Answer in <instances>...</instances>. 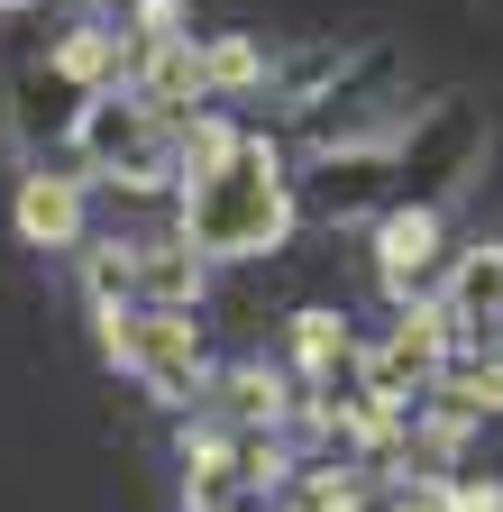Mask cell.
I'll return each instance as SVG.
<instances>
[{
	"instance_id": "4",
	"label": "cell",
	"mask_w": 503,
	"mask_h": 512,
	"mask_svg": "<svg viewBox=\"0 0 503 512\" xmlns=\"http://www.w3.org/2000/svg\"><path fill=\"white\" fill-rule=\"evenodd\" d=\"M19 229H28L37 247H65V238L83 229V192H74L65 174H28V183H19Z\"/></svg>"
},
{
	"instance_id": "3",
	"label": "cell",
	"mask_w": 503,
	"mask_h": 512,
	"mask_svg": "<svg viewBox=\"0 0 503 512\" xmlns=\"http://www.w3.org/2000/svg\"><path fill=\"white\" fill-rule=\"evenodd\" d=\"M375 256H385V284H394V293L421 284V275L439 266V220H430V211H394L385 229H375Z\"/></svg>"
},
{
	"instance_id": "6",
	"label": "cell",
	"mask_w": 503,
	"mask_h": 512,
	"mask_svg": "<svg viewBox=\"0 0 503 512\" xmlns=\"http://www.w3.org/2000/svg\"><path fill=\"white\" fill-rule=\"evenodd\" d=\"M238 128H220V119H193V128H183V174H193V183H211V174H229L238 165Z\"/></svg>"
},
{
	"instance_id": "7",
	"label": "cell",
	"mask_w": 503,
	"mask_h": 512,
	"mask_svg": "<svg viewBox=\"0 0 503 512\" xmlns=\"http://www.w3.org/2000/svg\"><path fill=\"white\" fill-rule=\"evenodd\" d=\"M266 74V55L247 46V37H220L211 55H202V92H220V83H257Z\"/></svg>"
},
{
	"instance_id": "9",
	"label": "cell",
	"mask_w": 503,
	"mask_h": 512,
	"mask_svg": "<svg viewBox=\"0 0 503 512\" xmlns=\"http://www.w3.org/2000/svg\"><path fill=\"white\" fill-rule=\"evenodd\" d=\"M302 357H311V366L348 357V330H339V311H302Z\"/></svg>"
},
{
	"instance_id": "2",
	"label": "cell",
	"mask_w": 503,
	"mask_h": 512,
	"mask_svg": "<svg viewBox=\"0 0 503 512\" xmlns=\"http://www.w3.org/2000/svg\"><path fill=\"white\" fill-rule=\"evenodd\" d=\"M129 284L147 293V311H174V302H193V293H202V256L183 247V238L138 247V256H129Z\"/></svg>"
},
{
	"instance_id": "1",
	"label": "cell",
	"mask_w": 503,
	"mask_h": 512,
	"mask_svg": "<svg viewBox=\"0 0 503 512\" xmlns=\"http://www.w3.org/2000/svg\"><path fill=\"white\" fill-rule=\"evenodd\" d=\"M284 211L293 202H284L275 156L266 147H238L229 174H211V183L183 192V247H193V256H257V247L284 238Z\"/></svg>"
},
{
	"instance_id": "5",
	"label": "cell",
	"mask_w": 503,
	"mask_h": 512,
	"mask_svg": "<svg viewBox=\"0 0 503 512\" xmlns=\"http://www.w3.org/2000/svg\"><path fill=\"white\" fill-rule=\"evenodd\" d=\"M439 311H449V320H503V247H476Z\"/></svg>"
},
{
	"instance_id": "8",
	"label": "cell",
	"mask_w": 503,
	"mask_h": 512,
	"mask_svg": "<svg viewBox=\"0 0 503 512\" xmlns=\"http://www.w3.org/2000/svg\"><path fill=\"white\" fill-rule=\"evenodd\" d=\"M55 74H74V83H101V74H110V37H101V28L65 37V46H55Z\"/></svg>"
}]
</instances>
